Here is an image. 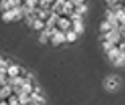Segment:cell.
<instances>
[{"label":"cell","mask_w":125,"mask_h":105,"mask_svg":"<svg viewBox=\"0 0 125 105\" xmlns=\"http://www.w3.org/2000/svg\"><path fill=\"white\" fill-rule=\"evenodd\" d=\"M56 27L58 28L59 31L66 32V31H68V30H71L72 29V21L67 18V16H60V19L57 21Z\"/></svg>","instance_id":"1"},{"label":"cell","mask_w":125,"mask_h":105,"mask_svg":"<svg viewBox=\"0 0 125 105\" xmlns=\"http://www.w3.org/2000/svg\"><path fill=\"white\" fill-rule=\"evenodd\" d=\"M50 40H51V43L53 44V45H58V44L65 43V42H66V35H65V32H62V31H58L53 37L50 38Z\"/></svg>","instance_id":"2"},{"label":"cell","mask_w":125,"mask_h":105,"mask_svg":"<svg viewBox=\"0 0 125 105\" xmlns=\"http://www.w3.org/2000/svg\"><path fill=\"white\" fill-rule=\"evenodd\" d=\"M118 83H117V79L116 77H109V79L105 80V88L109 89V90H114L116 89Z\"/></svg>","instance_id":"3"},{"label":"cell","mask_w":125,"mask_h":105,"mask_svg":"<svg viewBox=\"0 0 125 105\" xmlns=\"http://www.w3.org/2000/svg\"><path fill=\"white\" fill-rule=\"evenodd\" d=\"M72 30L74 31L76 35H78L79 32H82L83 28H82L81 20H78V21H72Z\"/></svg>","instance_id":"4"},{"label":"cell","mask_w":125,"mask_h":105,"mask_svg":"<svg viewBox=\"0 0 125 105\" xmlns=\"http://www.w3.org/2000/svg\"><path fill=\"white\" fill-rule=\"evenodd\" d=\"M107 53H108V57H109V59H110L111 61H114V60H115V59L119 56L121 51L118 50V48H117V46H115V48H112L110 51H108Z\"/></svg>","instance_id":"5"},{"label":"cell","mask_w":125,"mask_h":105,"mask_svg":"<svg viewBox=\"0 0 125 105\" xmlns=\"http://www.w3.org/2000/svg\"><path fill=\"white\" fill-rule=\"evenodd\" d=\"M32 28L35 29V30H44L45 29V21H42L40 19H36L35 22H34V24H32Z\"/></svg>","instance_id":"6"},{"label":"cell","mask_w":125,"mask_h":105,"mask_svg":"<svg viewBox=\"0 0 125 105\" xmlns=\"http://www.w3.org/2000/svg\"><path fill=\"white\" fill-rule=\"evenodd\" d=\"M111 30H114V29H112V26L107 21V20H105V21H103L102 23H101V31H102L103 34L109 32V31H111Z\"/></svg>","instance_id":"7"},{"label":"cell","mask_w":125,"mask_h":105,"mask_svg":"<svg viewBox=\"0 0 125 105\" xmlns=\"http://www.w3.org/2000/svg\"><path fill=\"white\" fill-rule=\"evenodd\" d=\"M114 65L116 66H122V65H125V53H119V56L114 60Z\"/></svg>","instance_id":"8"},{"label":"cell","mask_w":125,"mask_h":105,"mask_svg":"<svg viewBox=\"0 0 125 105\" xmlns=\"http://www.w3.org/2000/svg\"><path fill=\"white\" fill-rule=\"evenodd\" d=\"M22 88V92L23 94H27V95H30L31 92H34V84L32 83H27L21 86Z\"/></svg>","instance_id":"9"},{"label":"cell","mask_w":125,"mask_h":105,"mask_svg":"<svg viewBox=\"0 0 125 105\" xmlns=\"http://www.w3.org/2000/svg\"><path fill=\"white\" fill-rule=\"evenodd\" d=\"M65 35H66V42H74V40L76 39V37H78V35H76L74 31L72 30H68V31H66L65 32Z\"/></svg>","instance_id":"10"},{"label":"cell","mask_w":125,"mask_h":105,"mask_svg":"<svg viewBox=\"0 0 125 105\" xmlns=\"http://www.w3.org/2000/svg\"><path fill=\"white\" fill-rule=\"evenodd\" d=\"M102 45H103V48H104L107 52H108V51H110L112 48H115V45H114L111 42H109V40H103Z\"/></svg>","instance_id":"11"},{"label":"cell","mask_w":125,"mask_h":105,"mask_svg":"<svg viewBox=\"0 0 125 105\" xmlns=\"http://www.w3.org/2000/svg\"><path fill=\"white\" fill-rule=\"evenodd\" d=\"M68 19H70L71 21H78V20H81V14L76 13V12H73V13L68 16Z\"/></svg>","instance_id":"12"},{"label":"cell","mask_w":125,"mask_h":105,"mask_svg":"<svg viewBox=\"0 0 125 105\" xmlns=\"http://www.w3.org/2000/svg\"><path fill=\"white\" fill-rule=\"evenodd\" d=\"M86 10H87V6L86 5H82V6H79V7H74V12L81 14V15H82V13H85Z\"/></svg>","instance_id":"13"},{"label":"cell","mask_w":125,"mask_h":105,"mask_svg":"<svg viewBox=\"0 0 125 105\" xmlns=\"http://www.w3.org/2000/svg\"><path fill=\"white\" fill-rule=\"evenodd\" d=\"M48 39H49V38H48V36L45 35V32L43 30L41 31V34H40V42L41 43H46V42H48Z\"/></svg>","instance_id":"14"},{"label":"cell","mask_w":125,"mask_h":105,"mask_svg":"<svg viewBox=\"0 0 125 105\" xmlns=\"http://www.w3.org/2000/svg\"><path fill=\"white\" fill-rule=\"evenodd\" d=\"M0 105H9V104H8V102H6L4 99V101H0Z\"/></svg>","instance_id":"15"},{"label":"cell","mask_w":125,"mask_h":105,"mask_svg":"<svg viewBox=\"0 0 125 105\" xmlns=\"http://www.w3.org/2000/svg\"><path fill=\"white\" fill-rule=\"evenodd\" d=\"M123 10L125 12V4H123Z\"/></svg>","instance_id":"16"}]
</instances>
